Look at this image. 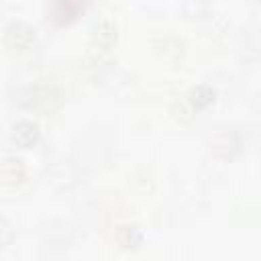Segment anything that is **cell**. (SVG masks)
I'll return each mask as SVG.
<instances>
[{
  "mask_svg": "<svg viewBox=\"0 0 261 261\" xmlns=\"http://www.w3.org/2000/svg\"><path fill=\"white\" fill-rule=\"evenodd\" d=\"M4 41H6V45H8L10 49H14V51H24V49H29V47L33 45V41H35V31H33L29 24L20 22V20H12V22L4 29Z\"/></svg>",
  "mask_w": 261,
  "mask_h": 261,
  "instance_id": "cell-1",
  "label": "cell"
},
{
  "mask_svg": "<svg viewBox=\"0 0 261 261\" xmlns=\"http://www.w3.org/2000/svg\"><path fill=\"white\" fill-rule=\"evenodd\" d=\"M61 102V96L57 92V88L47 86V84H39L35 88H31V108H37L41 112H53Z\"/></svg>",
  "mask_w": 261,
  "mask_h": 261,
  "instance_id": "cell-2",
  "label": "cell"
},
{
  "mask_svg": "<svg viewBox=\"0 0 261 261\" xmlns=\"http://www.w3.org/2000/svg\"><path fill=\"white\" fill-rule=\"evenodd\" d=\"M84 10V0H53L49 6V16L57 24H67L77 18Z\"/></svg>",
  "mask_w": 261,
  "mask_h": 261,
  "instance_id": "cell-3",
  "label": "cell"
},
{
  "mask_svg": "<svg viewBox=\"0 0 261 261\" xmlns=\"http://www.w3.org/2000/svg\"><path fill=\"white\" fill-rule=\"evenodd\" d=\"M12 141L18 145V147H33L37 141H39V126L35 122H29V120H20L14 124L12 128Z\"/></svg>",
  "mask_w": 261,
  "mask_h": 261,
  "instance_id": "cell-4",
  "label": "cell"
},
{
  "mask_svg": "<svg viewBox=\"0 0 261 261\" xmlns=\"http://www.w3.org/2000/svg\"><path fill=\"white\" fill-rule=\"evenodd\" d=\"M92 39L98 47H112L114 41H116V27L110 22V20H100L94 29H92Z\"/></svg>",
  "mask_w": 261,
  "mask_h": 261,
  "instance_id": "cell-5",
  "label": "cell"
},
{
  "mask_svg": "<svg viewBox=\"0 0 261 261\" xmlns=\"http://www.w3.org/2000/svg\"><path fill=\"white\" fill-rule=\"evenodd\" d=\"M190 102H192V106L194 108H206V106H210L212 102H214V90L210 88V86H206V84H200V86H196V88H192V92H190Z\"/></svg>",
  "mask_w": 261,
  "mask_h": 261,
  "instance_id": "cell-6",
  "label": "cell"
},
{
  "mask_svg": "<svg viewBox=\"0 0 261 261\" xmlns=\"http://www.w3.org/2000/svg\"><path fill=\"white\" fill-rule=\"evenodd\" d=\"M2 175H4V181L6 184H20L24 179V167L20 163V159H6L4 161V169H2Z\"/></svg>",
  "mask_w": 261,
  "mask_h": 261,
  "instance_id": "cell-7",
  "label": "cell"
},
{
  "mask_svg": "<svg viewBox=\"0 0 261 261\" xmlns=\"http://www.w3.org/2000/svg\"><path fill=\"white\" fill-rule=\"evenodd\" d=\"M141 241H143V234H141V230L135 228V226H122L120 232H118V243H120L124 249H135V247L141 245Z\"/></svg>",
  "mask_w": 261,
  "mask_h": 261,
  "instance_id": "cell-8",
  "label": "cell"
}]
</instances>
